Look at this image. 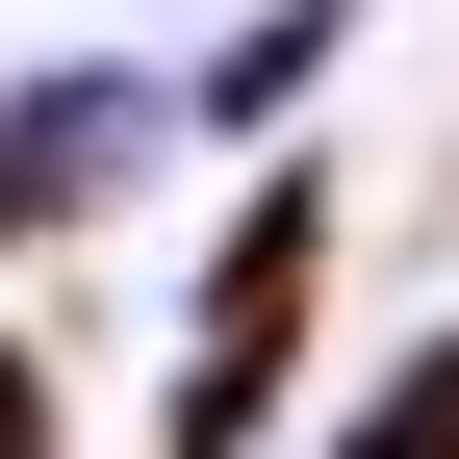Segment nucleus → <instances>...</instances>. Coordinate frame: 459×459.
<instances>
[{
  "mask_svg": "<svg viewBox=\"0 0 459 459\" xmlns=\"http://www.w3.org/2000/svg\"><path fill=\"white\" fill-rule=\"evenodd\" d=\"M358 459H459V332H434V358H409V383L358 409Z\"/></svg>",
  "mask_w": 459,
  "mask_h": 459,
  "instance_id": "1",
  "label": "nucleus"
},
{
  "mask_svg": "<svg viewBox=\"0 0 459 459\" xmlns=\"http://www.w3.org/2000/svg\"><path fill=\"white\" fill-rule=\"evenodd\" d=\"M0 459H51V383H26V358H0Z\"/></svg>",
  "mask_w": 459,
  "mask_h": 459,
  "instance_id": "2",
  "label": "nucleus"
}]
</instances>
